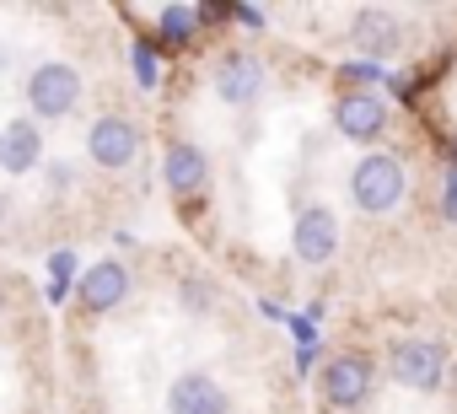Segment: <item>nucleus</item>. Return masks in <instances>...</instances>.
Wrapping results in <instances>:
<instances>
[{
  "label": "nucleus",
  "mask_w": 457,
  "mask_h": 414,
  "mask_svg": "<svg viewBox=\"0 0 457 414\" xmlns=\"http://www.w3.org/2000/svg\"><path fill=\"white\" fill-rule=\"evenodd\" d=\"M403 183H409L403 178V161L387 156V151H371L350 172V199H355V211H366V216H387L393 204L403 199Z\"/></svg>",
  "instance_id": "nucleus-1"
},
{
  "label": "nucleus",
  "mask_w": 457,
  "mask_h": 414,
  "mask_svg": "<svg viewBox=\"0 0 457 414\" xmlns=\"http://www.w3.org/2000/svg\"><path fill=\"white\" fill-rule=\"evenodd\" d=\"M44 161V124L33 119H12V124H0V167L6 172H33Z\"/></svg>",
  "instance_id": "nucleus-10"
},
{
  "label": "nucleus",
  "mask_w": 457,
  "mask_h": 414,
  "mask_svg": "<svg viewBox=\"0 0 457 414\" xmlns=\"http://www.w3.org/2000/svg\"><path fill=\"white\" fill-rule=\"evenodd\" d=\"M441 216L457 221V167H446V178H441Z\"/></svg>",
  "instance_id": "nucleus-19"
},
{
  "label": "nucleus",
  "mask_w": 457,
  "mask_h": 414,
  "mask_svg": "<svg viewBox=\"0 0 457 414\" xmlns=\"http://www.w3.org/2000/svg\"><path fill=\"white\" fill-rule=\"evenodd\" d=\"M387 371H393V382H403L414 393H436L441 371H446V350L436 339H398L387 350Z\"/></svg>",
  "instance_id": "nucleus-3"
},
{
  "label": "nucleus",
  "mask_w": 457,
  "mask_h": 414,
  "mask_svg": "<svg viewBox=\"0 0 457 414\" xmlns=\"http://www.w3.org/2000/svg\"><path fill=\"white\" fill-rule=\"evenodd\" d=\"M334 124H339V135H350V140H377V135L387 129V108H382V97H371V92H345V97L334 103Z\"/></svg>",
  "instance_id": "nucleus-11"
},
{
  "label": "nucleus",
  "mask_w": 457,
  "mask_h": 414,
  "mask_svg": "<svg viewBox=\"0 0 457 414\" xmlns=\"http://www.w3.org/2000/svg\"><path fill=\"white\" fill-rule=\"evenodd\" d=\"M129 65H135V81H140L145 92H156V81H162V60H156V49H151V44H135Z\"/></svg>",
  "instance_id": "nucleus-16"
},
{
  "label": "nucleus",
  "mask_w": 457,
  "mask_h": 414,
  "mask_svg": "<svg viewBox=\"0 0 457 414\" xmlns=\"http://www.w3.org/2000/svg\"><path fill=\"white\" fill-rule=\"evenodd\" d=\"M204 151L194 145V140H172L167 145V161H162V178H167V188L172 194H194V188H204Z\"/></svg>",
  "instance_id": "nucleus-13"
},
{
  "label": "nucleus",
  "mask_w": 457,
  "mask_h": 414,
  "mask_svg": "<svg viewBox=\"0 0 457 414\" xmlns=\"http://www.w3.org/2000/svg\"><path fill=\"white\" fill-rule=\"evenodd\" d=\"M0 70H6V44H0Z\"/></svg>",
  "instance_id": "nucleus-23"
},
{
  "label": "nucleus",
  "mask_w": 457,
  "mask_h": 414,
  "mask_svg": "<svg viewBox=\"0 0 457 414\" xmlns=\"http://www.w3.org/2000/svg\"><path fill=\"white\" fill-rule=\"evenodd\" d=\"M0 227H6V194H0Z\"/></svg>",
  "instance_id": "nucleus-22"
},
{
  "label": "nucleus",
  "mask_w": 457,
  "mask_h": 414,
  "mask_svg": "<svg viewBox=\"0 0 457 414\" xmlns=\"http://www.w3.org/2000/svg\"><path fill=\"white\" fill-rule=\"evenodd\" d=\"M318 393L328 409H361L371 398V360L366 355H334L318 377Z\"/></svg>",
  "instance_id": "nucleus-4"
},
{
  "label": "nucleus",
  "mask_w": 457,
  "mask_h": 414,
  "mask_svg": "<svg viewBox=\"0 0 457 414\" xmlns=\"http://www.w3.org/2000/svg\"><path fill=\"white\" fill-rule=\"evenodd\" d=\"M76 296H81L87 312H113V307L129 296V269H124L119 259H103V264H92V269L81 275Z\"/></svg>",
  "instance_id": "nucleus-9"
},
{
  "label": "nucleus",
  "mask_w": 457,
  "mask_h": 414,
  "mask_svg": "<svg viewBox=\"0 0 457 414\" xmlns=\"http://www.w3.org/2000/svg\"><path fill=\"white\" fill-rule=\"evenodd\" d=\"M215 92L232 103V108H243V103H253L259 92H264V65H259V54H243V49H232L220 65H215Z\"/></svg>",
  "instance_id": "nucleus-7"
},
{
  "label": "nucleus",
  "mask_w": 457,
  "mask_h": 414,
  "mask_svg": "<svg viewBox=\"0 0 457 414\" xmlns=\"http://www.w3.org/2000/svg\"><path fill=\"white\" fill-rule=\"evenodd\" d=\"M183 302L188 307H204V286H183Z\"/></svg>",
  "instance_id": "nucleus-21"
},
{
  "label": "nucleus",
  "mask_w": 457,
  "mask_h": 414,
  "mask_svg": "<svg viewBox=\"0 0 457 414\" xmlns=\"http://www.w3.org/2000/svg\"><path fill=\"white\" fill-rule=\"evenodd\" d=\"M339 248V221L328 204H302V216H296V253L302 264H328Z\"/></svg>",
  "instance_id": "nucleus-6"
},
{
  "label": "nucleus",
  "mask_w": 457,
  "mask_h": 414,
  "mask_svg": "<svg viewBox=\"0 0 457 414\" xmlns=\"http://www.w3.org/2000/svg\"><path fill=\"white\" fill-rule=\"evenodd\" d=\"M76 103H81V70L76 65L49 60L28 76V108L38 119H65V113H76Z\"/></svg>",
  "instance_id": "nucleus-2"
},
{
  "label": "nucleus",
  "mask_w": 457,
  "mask_h": 414,
  "mask_svg": "<svg viewBox=\"0 0 457 414\" xmlns=\"http://www.w3.org/2000/svg\"><path fill=\"white\" fill-rule=\"evenodd\" d=\"M452 167H457V140H452Z\"/></svg>",
  "instance_id": "nucleus-24"
},
{
  "label": "nucleus",
  "mask_w": 457,
  "mask_h": 414,
  "mask_svg": "<svg viewBox=\"0 0 457 414\" xmlns=\"http://www.w3.org/2000/svg\"><path fill=\"white\" fill-rule=\"evenodd\" d=\"M355 49H361V60H371V65H382L393 49H398V22H393V12H361L355 17Z\"/></svg>",
  "instance_id": "nucleus-12"
},
{
  "label": "nucleus",
  "mask_w": 457,
  "mask_h": 414,
  "mask_svg": "<svg viewBox=\"0 0 457 414\" xmlns=\"http://www.w3.org/2000/svg\"><path fill=\"white\" fill-rule=\"evenodd\" d=\"M199 6H162L156 12V38L167 44V49H188L194 38H199Z\"/></svg>",
  "instance_id": "nucleus-14"
},
{
  "label": "nucleus",
  "mask_w": 457,
  "mask_h": 414,
  "mask_svg": "<svg viewBox=\"0 0 457 414\" xmlns=\"http://www.w3.org/2000/svg\"><path fill=\"white\" fill-rule=\"evenodd\" d=\"M286 328L296 334V350H302V366H312V360H318V323H312V318H291V312H286Z\"/></svg>",
  "instance_id": "nucleus-17"
},
{
  "label": "nucleus",
  "mask_w": 457,
  "mask_h": 414,
  "mask_svg": "<svg viewBox=\"0 0 457 414\" xmlns=\"http://www.w3.org/2000/svg\"><path fill=\"white\" fill-rule=\"evenodd\" d=\"M232 17L248 22V28H264V12H259V6H232Z\"/></svg>",
  "instance_id": "nucleus-20"
},
{
  "label": "nucleus",
  "mask_w": 457,
  "mask_h": 414,
  "mask_svg": "<svg viewBox=\"0 0 457 414\" xmlns=\"http://www.w3.org/2000/svg\"><path fill=\"white\" fill-rule=\"evenodd\" d=\"M167 409L172 414H226L232 409V398H226V387L204 371H188L167 387Z\"/></svg>",
  "instance_id": "nucleus-8"
},
{
  "label": "nucleus",
  "mask_w": 457,
  "mask_h": 414,
  "mask_svg": "<svg viewBox=\"0 0 457 414\" xmlns=\"http://www.w3.org/2000/svg\"><path fill=\"white\" fill-rule=\"evenodd\" d=\"M76 275H81V259H76V248H54V253H49V302H65Z\"/></svg>",
  "instance_id": "nucleus-15"
},
{
  "label": "nucleus",
  "mask_w": 457,
  "mask_h": 414,
  "mask_svg": "<svg viewBox=\"0 0 457 414\" xmlns=\"http://www.w3.org/2000/svg\"><path fill=\"white\" fill-rule=\"evenodd\" d=\"M135 151H140V135H135V124L129 119H97L92 129H87V156L97 161V167H129L135 161Z\"/></svg>",
  "instance_id": "nucleus-5"
},
{
  "label": "nucleus",
  "mask_w": 457,
  "mask_h": 414,
  "mask_svg": "<svg viewBox=\"0 0 457 414\" xmlns=\"http://www.w3.org/2000/svg\"><path fill=\"white\" fill-rule=\"evenodd\" d=\"M339 81H350V87L382 81V65H371V60H350V65H339Z\"/></svg>",
  "instance_id": "nucleus-18"
}]
</instances>
